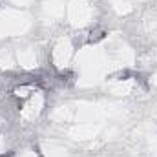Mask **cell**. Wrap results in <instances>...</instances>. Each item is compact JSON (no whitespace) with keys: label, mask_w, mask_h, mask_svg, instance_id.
<instances>
[{"label":"cell","mask_w":157,"mask_h":157,"mask_svg":"<svg viewBox=\"0 0 157 157\" xmlns=\"http://www.w3.org/2000/svg\"><path fill=\"white\" fill-rule=\"evenodd\" d=\"M0 157H11V152L9 154H4V155H0Z\"/></svg>","instance_id":"6da1fadb"}]
</instances>
